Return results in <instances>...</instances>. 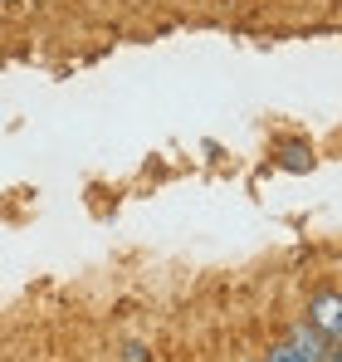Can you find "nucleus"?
I'll use <instances>...</instances> for the list:
<instances>
[{
  "mask_svg": "<svg viewBox=\"0 0 342 362\" xmlns=\"http://www.w3.org/2000/svg\"><path fill=\"white\" fill-rule=\"evenodd\" d=\"M308 323L328 338V343H338V323H342V303H338V294L328 289V294H318V299L308 303Z\"/></svg>",
  "mask_w": 342,
  "mask_h": 362,
  "instance_id": "1",
  "label": "nucleus"
},
{
  "mask_svg": "<svg viewBox=\"0 0 342 362\" xmlns=\"http://www.w3.org/2000/svg\"><path fill=\"white\" fill-rule=\"evenodd\" d=\"M288 348L298 353L303 362H328V338L303 318V323H293V333H288Z\"/></svg>",
  "mask_w": 342,
  "mask_h": 362,
  "instance_id": "2",
  "label": "nucleus"
},
{
  "mask_svg": "<svg viewBox=\"0 0 342 362\" xmlns=\"http://www.w3.org/2000/svg\"><path fill=\"white\" fill-rule=\"evenodd\" d=\"M264 362H303V358H298L288 343H279V348H269V358H264Z\"/></svg>",
  "mask_w": 342,
  "mask_h": 362,
  "instance_id": "3",
  "label": "nucleus"
},
{
  "mask_svg": "<svg viewBox=\"0 0 342 362\" xmlns=\"http://www.w3.org/2000/svg\"><path fill=\"white\" fill-rule=\"evenodd\" d=\"M127 362H147V348H142V343H132V348H127Z\"/></svg>",
  "mask_w": 342,
  "mask_h": 362,
  "instance_id": "4",
  "label": "nucleus"
}]
</instances>
